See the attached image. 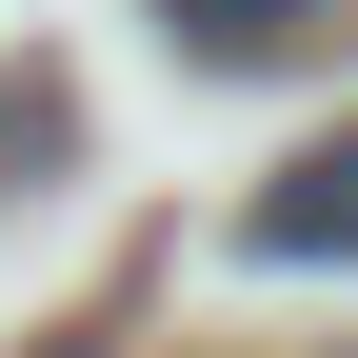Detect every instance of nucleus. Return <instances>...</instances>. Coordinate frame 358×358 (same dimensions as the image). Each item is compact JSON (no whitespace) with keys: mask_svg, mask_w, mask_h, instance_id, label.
Masks as SVG:
<instances>
[{"mask_svg":"<svg viewBox=\"0 0 358 358\" xmlns=\"http://www.w3.org/2000/svg\"><path fill=\"white\" fill-rule=\"evenodd\" d=\"M259 259H358V120L259 179Z\"/></svg>","mask_w":358,"mask_h":358,"instance_id":"obj_1","label":"nucleus"},{"mask_svg":"<svg viewBox=\"0 0 358 358\" xmlns=\"http://www.w3.org/2000/svg\"><path fill=\"white\" fill-rule=\"evenodd\" d=\"M159 20H179V40H199V60H279V40H299V20H319V0H159Z\"/></svg>","mask_w":358,"mask_h":358,"instance_id":"obj_2","label":"nucleus"}]
</instances>
